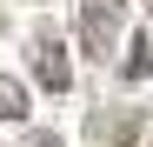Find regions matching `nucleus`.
<instances>
[{"label":"nucleus","instance_id":"obj_1","mask_svg":"<svg viewBox=\"0 0 153 147\" xmlns=\"http://www.w3.org/2000/svg\"><path fill=\"white\" fill-rule=\"evenodd\" d=\"M120 14H126V0H80V40H87L93 60L113 54V40H120Z\"/></svg>","mask_w":153,"mask_h":147},{"label":"nucleus","instance_id":"obj_3","mask_svg":"<svg viewBox=\"0 0 153 147\" xmlns=\"http://www.w3.org/2000/svg\"><path fill=\"white\" fill-rule=\"evenodd\" d=\"M87 134H93L100 147H133V140H140V114H93Z\"/></svg>","mask_w":153,"mask_h":147},{"label":"nucleus","instance_id":"obj_6","mask_svg":"<svg viewBox=\"0 0 153 147\" xmlns=\"http://www.w3.org/2000/svg\"><path fill=\"white\" fill-rule=\"evenodd\" d=\"M27 147H60V140H53V134H33V140H27Z\"/></svg>","mask_w":153,"mask_h":147},{"label":"nucleus","instance_id":"obj_5","mask_svg":"<svg viewBox=\"0 0 153 147\" xmlns=\"http://www.w3.org/2000/svg\"><path fill=\"white\" fill-rule=\"evenodd\" d=\"M126 54H133V60H126L120 74H126V80H146V74H153V40H133Z\"/></svg>","mask_w":153,"mask_h":147},{"label":"nucleus","instance_id":"obj_2","mask_svg":"<svg viewBox=\"0 0 153 147\" xmlns=\"http://www.w3.org/2000/svg\"><path fill=\"white\" fill-rule=\"evenodd\" d=\"M33 80L47 94H67L73 87V60H67V47H60L53 27H33Z\"/></svg>","mask_w":153,"mask_h":147},{"label":"nucleus","instance_id":"obj_7","mask_svg":"<svg viewBox=\"0 0 153 147\" xmlns=\"http://www.w3.org/2000/svg\"><path fill=\"white\" fill-rule=\"evenodd\" d=\"M146 7H153V0H146Z\"/></svg>","mask_w":153,"mask_h":147},{"label":"nucleus","instance_id":"obj_4","mask_svg":"<svg viewBox=\"0 0 153 147\" xmlns=\"http://www.w3.org/2000/svg\"><path fill=\"white\" fill-rule=\"evenodd\" d=\"M0 120H27V87L0 74Z\"/></svg>","mask_w":153,"mask_h":147}]
</instances>
